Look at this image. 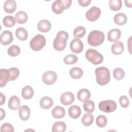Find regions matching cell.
<instances>
[{
	"mask_svg": "<svg viewBox=\"0 0 132 132\" xmlns=\"http://www.w3.org/2000/svg\"><path fill=\"white\" fill-rule=\"evenodd\" d=\"M14 131L13 127L9 123H5L3 124L1 127V131H10L13 132Z\"/></svg>",
	"mask_w": 132,
	"mask_h": 132,
	"instance_id": "cell-40",
	"label": "cell"
},
{
	"mask_svg": "<svg viewBox=\"0 0 132 132\" xmlns=\"http://www.w3.org/2000/svg\"><path fill=\"white\" fill-rule=\"evenodd\" d=\"M91 93L87 89H80L77 94V98L81 102H85L89 99L90 97Z\"/></svg>",
	"mask_w": 132,
	"mask_h": 132,
	"instance_id": "cell-20",
	"label": "cell"
},
{
	"mask_svg": "<svg viewBox=\"0 0 132 132\" xmlns=\"http://www.w3.org/2000/svg\"><path fill=\"white\" fill-rule=\"evenodd\" d=\"M131 3H132V1L130 0V1H125V5L128 7H131Z\"/></svg>",
	"mask_w": 132,
	"mask_h": 132,
	"instance_id": "cell-46",
	"label": "cell"
},
{
	"mask_svg": "<svg viewBox=\"0 0 132 132\" xmlns=\"http://www.w3.org/2000/svg\"><path fill=\"white\" fill-rule=\"evenodd\" d=\"M70 47L73 53H80L84 49V44L79 38H75L71 42Z\"/></svg>",
	"mask_w": 132,
	"mask_h": 132,
	"instance_id": "cell-9",
	"label": "cell"
},
{
	"mask_svg": "<svg viewBox=\"0 0 132 132\" xmlns=\"http://www.w3.org/2000/svg\"><path fill=\"white\" fill-rule=\"evenodd\" d=\"M69 74L72 78L77 79L81 77L83 75V71L79 68L74 67L70 70Z\"/></svg>",
	"mask_w": 132,
	"mask_h": 132,
	"instance_id": "cell-28",
	"label": "cell"
},
{
	"mask_svg": "<svg viewBox=\"0 0 132 132\" xmlns=\"http://www.w3.org/2000/svg\"><path fill=\"white\" fill-rule=\"evenodd\" d=\"M93 116L91 113H85L81 118V123L84 125L88 126L93 123Z\"/></svg>",
	"mask_w": 132,
	"mask_h": 132,
	"instance_id": "cell-30",
	"label": "cell"
},
{
	"mask_svg": "<svg viewBox=\"0 0 132 132\" xmlns=\"http://www.w3.org/2000/svg\"><path fill=\"white\" fill-rule=\"evenodd\" d=\"M53 11L56 14H61L65 9L64 4L62 0H57L53 2L52 5Z\"/></svg>",
	"mask_w": 132,
	"mask_h": 132,
	"instance_id": "cell-13",
	"label": "cell"
},
{
	"mask_svg": "<svg viewBox=\"0 0 132 132\" xmlns=\"http://www.w3.org/2000/svg\"><path fill=\"white\" fill-rule=\"evenodd\" d=\"M110 8L113 11H118L122 7L121 0H110L109 1Z\"/></svg>",
	"mask_w": 132,
	"mask_h": 132,
	"instance_id": "cell-34",
	"label": "cell"
},
{
	"mask_svg": "<svg viewBox=\"0 0 132 132\" xmlns=\"http://www.w3.org/2000/svg\"><path fill=\"white\" fill-rule=\"evenodd\" d=\"M107 123L106 117L102 114L98 116L96 119V124L99 127H105Z\"/></svg>",
	"mask_w": 132,
	"mask_h": 132,
	"instance_id": "cell-38",
	"label": "cell"
},
{
	"mask_svg": "<svg viewBox=\"0 0 132 132\" xmlns=\"http://www.w3.org/2000/svg\"><path fill=\"white\" fill-rule=\"evenodd\" d=\"M13 40L12 33L9 30H4L1 35V43L4 45H7L11 43Z\"/></svg>",
	"mask_w": 132,
	"mask_h": 132,
	"instance_id": "cell-11",
	"label": "cell"
},
{
	"mask_svg": "<svg viewBox=\"0 0 132 132\" xmlns=\"http://www.w3.org/2000/svg\"><path fill=\"white\" fill-rule=\"evenodd\" d=\"M20 52L21 50L20 47L16 45L10 46L7 50L8 54L11 57H16L18 56L20 54Z\"/></svg>",
	"mask_w": 132,
	"mask_h": 132,
	"instance_id": "cell-33",
	"label": "cell"
},
{
	"mask_svg": "<svg viewBox=\"0 0 132 132\" xmlns=\"http://www.w3.org/2000/svg\"><path fill=\"white\" fill-rule=\"evenodd\" d=\"M69 38V35L65 31H60L56 35L53 41V46L55 50L61 51L64 50L67 46V41Z\"/></svg>",
	"mask_w": 132,
	"mask_h": 132,
	"instance_id": "cell-2",
	"label": "cell"
},
{
	"mask_svg": "<svg viewBox=\"0 0 132 132\" xmlns=\"http://www.w3.org/2000/svg\"><path fill=\"white\" fill-rule=\"evenodd\" d=\"M10 74V81H13L15 80L19 76L20 71L16 68H11L8 69Z\"/></svg>",
	"mask_w": 132,
	"mask_h": 132,
	"instance_id": "cell-39",
	"label": "cell"
},
{
	"mask_svg": "<svg viewBox=\"0 0 132 132\" xmlns=\"http://www.w3.org/2000/svg\"><path fill=\"white\" fill-rule=\"evenodd\" d=\"M65 112L63 107L60 106H57L54 107L52 111V116L54 118L60 119L63 118L65 116Z\"/></svg>",
	"mask_w": 132,
	"mask_h": 132,
	"instance_id": "cell-21",
	"label": "cell"
},
{
	"mask_svg": "<svg viewBox=\"0 0 132 132\" xmlns=\"http://www.w3.org/2000/svg\"><path fill=\"white\" fill-rule=\"evenodd\" d=\"M67 129V125L64 122L58 121L55 122L52 126L53 132H63Z\"/></svg>",
	"mask_w": 132,
	"mask_h": 132,
	"instance_id": "cell-29",
	"label": "cell"
},
{
	"mask_svg": "<svg viewBox=\"0 0 132 132\" xmlns=\"http://www.w3.org/2000/svg\"><path fill=\"white\" fill-rule=\"evenodd\" d=\"M10 74L8 70L2 69L0 70V86L1 87L5 86L9 80Z\"/></svg>",
	"mask_w": 132,
	"mask_h": 132,
	"instance_id": "cell-15",
	"label": "cell"
},
{
	"mask_svg": "<svg viewBox=\"0 0 132 132\" xmlns=\"http://www.w3.org/2000/svg\"><path fill=\"white\" fill-rule=\"evenodd\" d=\"M84 110L88 113H92L95 109V105L93 101L91 100H87L83 104Z\"/></svg>",
	"mask_w": 132,
	"mask_h": 132,
	"instance_id": "cell-31",
	"label": "cell"
},
{
	"mask_svg": "<svg viewBox=\"0 0 132 132\" xmlns=\"http://www.w3.org/2000/svg\"><path fill=\"white\" fill-rule=\"evenodd\" d=\"M113 20L114 23L119 25L125 24L127 21L126 15L123 13H118L114 16Z\"/></svg>",
	"mask_w": 132,
	"mask_h": 132,
	"instance_id": "cell-25",
	"label": "cell"
},
{
	"mask_svg": "<svg viewBox=\"0 0 132 132\" xmlns=\"http://www.w3.org/2000/svg\"><path fill=\"white\" fill-rule=\"evenodd\" d=\"M117 103L113 100H106L100 102L98 108L103 112L106 113L112 112L117 109Z\"/></svg>",
	"mask_w": 132,
	"mask_h": 132,
	"instance_id": "cell-6",
	"label": "cell"
},
{
	"mask_svg": "<svg viewBox=\"0 0 132 132\" xmlns=\"http://www.w3.org/2000/svg\"><path fill=\"white\" fill-rule=\"evenodd\" d=\"M51 23L47 20L40 21L38 24V30L42 32H48L51 28Z\"/></svg>",
	"mask_w": 132,
	"mask_h": 132,
	"instance_id": "cell-19",
	"label": "cell"
},
{
	"mask_svg": "<svg viewBox=\"0 0 132 132\" xmlns=\"http://www.w3.org/2000/svg\"><path fill=\"white\" fill-rule=\"evenodd\" d=\"M16 3L14 0H7L4 4V11L9 13H13L16 9Z\"/></svg>",
	"mask_w": 132,
	"mask_h": 132,
	"instance_id": "cell-16",
	"label": "cell"
},
{
	"mask_svg": "<svg viewBox=\"0 0 132 132\" xmlns=\"http://www.w3.org/2000/svg\"><path fill=\"white\" fill-rule=\"evenodd\" d=\"M121 36V30L118 28H113L108 32V40L110 42H117L120 38Z\"/></svg>",
	"mask_w": 132,
	"mask_h": 132,
	"instance_id": "cell-14",
	"label": "cell"
},
{
	"mask_svg": "<svg viewBox=\"0 0 132 132\" xmlns=\"http://www.w3.org/2000/svg\"><path fill=\"white\" fill-rule=\"evenodd\" d=\"M57 78L56 73L53 71H48L43 73L42 79L44 84L47 85L54 84Z\"/></svg>",
	"mask_w": 132,
	"mask_h": 132,
	"instance_id": "cell-8",
	"label": "cell"
},
{
	"mask_svg": "<svg viewBox=\"0 0 132 132\" xmlns=\"http://www.w3.org/2000/svg\"><path fill=\"white\" fill-rule=\"evenodd\" d=\"M34 89L30 86H26L22 90V96L25 100H29L32 98L34 95Z\"/></svg>",
	"mask_w": 132,
	"mask_h": 132,
	"instance_id": "cell-23",
	"label": "cell"
},
{
	"mask_svg": "<svg viewBox=\"0 0 132 132\" xmlns=\"http://www.w3.org/2000/svg\"><path fill=\"white\" fill-rule=\"evenodd\" d=\"M91 0H82V1H78L79 5L82 7L88 6L91 3Z\"/></svg>",
	"mask_w": 132,
	"mask_h": 132,
	"instance_id": "cell-42",
	"label": "cell"
},
{
	"mask_svg": "<svg viewBox=\"0 0 132 132\" xmlns=\"http://www.w3.org/2000/svg\"><path fill=\"white\" fill-rule=\"evenodd\" d=\"M62 1L64 4L65 9H68L71 5V4H72L71 0H62Z\"/></svg>",
	"mask_w": 132,
	"mask_h": 132,
	"instance_id": "cell-43",
	"label": "cell"
},
{
	"mask_svg": "<svg viewBox=\"0 0 132 132\" xmlns=\"http://www.w3.org/2000/svg\"><path fill=\"white\" fill-rule=\"evenodd\" d=\"M20 101L19 98L15 96L12 95L9 98L8 103V106L9 109L13 110H15L20 107Z\"/></svg>",
	"mask_w": 132,
	"mask_h": 132,
	"instance_id": "cell-18",
	"label": "cell"
},
{
	"mask_svg": "<svg viewBox=\"0 0 132 132\" xmlns=\"http://www.w3.org/2000/svg\"><path fill=\"white\" fill-rule=\"evenodd\" d=\"M86 34V28L83 26L76 27L73 31V35L76 38H82Z\"/></svg>",
	"mask_w": 132,
	"mask_h": 132,
	"instance_id": "cell-35",
	"label": "cell"
},
{
	"mask_svg": "<svg viewBox=\"0 0 132 132\" xmlns=\"http://www.w3.org/2000/svg\"><path fill=\"white\" fill-rule=\"evenodd\" d=\"M119 102L121 106L124 108L128 107L129 104V99L125 95H122L120 96L119 98Z\"/></svg>",
	"mask_w": 132,
	"mask_h": 132,
	"instance_id": "cell-41",
	"label": "cell"
},
{
	"mask_svg": "<svg viewBox=\"0 0 132 132\" xmlns=\"http://www.w3.org/2000/svg\"><path fill=\"white\" fill-rule=\"evenodd\" d=\"M105 40L104 34L100 30H93L88 35V43L92 46H97L102 44Z\"/></svg>",
	"mask_w": 132,
	"mask_h": 132,
	"instance_id": "cell-3",
	"label": "cell"
},
{
	"mask_svg": "<svg viewBox=\"0 0 132 132\" xmlns=\"http://www.w3.org/2000/svg\"><path fill=\"white\" fill-rule=\"evenodd\" d=\"M15 20L19 24H24L28 20L27 14L23 11H18L15 15Z\"/></svg>",
	"mask_w": 132,
	"mask_h": 132,
	"instance_id": "cell-26",
	"label": "cell"
},
{
	"mask_svg": "<svg viewBox=\"0 0 132 132\" xmlns=\"http://www.w3.org/2000/svg\"><path fill=\"white\" fill-rule=\"evenodd\" d=\"M1 104H0V105H2L5 102V101H6V97H5V95H4L2 93H1Z\"/></svg>",
	"mask_w": 132,
	"mask_h": 132,
	"instance_id": "cell-44",
	"label": "cell"
},
{
	"mask_svg": "<svg viewBox=\"0 0 132 132\" xmlns=\"http://www.w3.org/2000/svg\"><path fill=\"white\" fill-rule=\"evenodd\" d=\"M85 56L86 59L93 64H101L103 61V55L93 48H89L86 52Z\"/></svg>",
	"mask_w": 132,
	"mask_h": 132,
	"instance_id": "cell-4",
	"label": "cell"
},
{
	"mask_svg": "<svg viewBox=\"0 0 132 132\" xmlns=\"http://www.w3.org/2000/svg\"><path fill=\"white\" fill-rule=\"evenodd\" d=\"M46 43L45 37L40 34L36 35L30 42V48L35 51H39L43 48Z\"/></svg>",
	"mask_w": 132,
	"mask_h": 132,
	"instance_id": "cell-5",
	"label": "cell"
},
{
	"mask_svg": "<svg viewBox=\"0 0 132 132\" xmlns=\"http://www.w3.org/2000/svg\"><path fill=\"white\" fill-rule=\"evenodd\" d=\"M101 14V9L97 7L93 6L86 12V17L88 21L94 22L99 18Z\"/></svg>",
	"mask_w": 132,
	"mask_h": 132,
	"instance_id": "cell-7",
	"label": "cell"
},
{
	"mask_svg": "<svg viewBox=\"0 0 132 132\" xmlns=\"http://www.w3.org/2000/svg\"><path fill=\"white\" fill-rule=\"evenodd\" d=\"M96 80L101 86H104L109 83L110 80V74L109 69L104 67L97 68L95 70Z\"/></svg>",
	"mask_w": 132,
	"mask_h": 132,
	"instance_id": "cell-1",
	"label": "cell"
},
{
	"mask_svg": "<svg viewBox=\"0 0 132 132\" xmlns=\"http://www.w3.org/2000/svg\"><path fill=\"white\" fill-rule=\"evenodd\" d=\"M19 114L20 119L23 121H27L30 117V110L26 105H23L19 108Z\"/></svg>",
	"mask_w": 132,
	"mask_h": 132,
	"instance_id": "cell-12",
	"label": "cell"
},
{
	"mask_svg": "<svg viewBox=\"0 0 132 132\" xmlns=\"http://www.w3.org/2000/svg\"><path fill=\"white\" fill-rule=\"evenodd\" d=\"M5 115H6L5 111L3 109L1 108V120H2L5 117Z\"/></svg>",
	"mask_w": 132,
	"mask_h": 132,
	"instance_id": "cell-45",
	"label": "cell"
},
{
	"mask_svg": "<svg viewBox=\"0 0 132 132\" xmlns=\"http://www.w3.org/2000/svg\"><path fill=\"white\" fill-rule=\"evenodd\" d=\"M40 106L44 109L50 108L53 105V99L48 96H44L40 101Z\"/></svg>",
	"mask_w": 132,
	"mask_h": 132,
	"instance_id": "cell-22",
	"label": "cell"
},
{
	"mask_svg": "<svg viewBox=\"0 0 132 132\" xmlns=\"http://www.w3.org/2000/svg\"><path fill=\"white\" fill-rule=\"evenodd\" d=\"M114 78L117 80H121L125 76V72L122 68H116L113 71Z\"/></svg>",
	"mask_w": 132,
	"mask_h": 132,
	"instance_id": "cell-37",
	"label": "cell"
},
{
	"mask_svg": "<svg viewBox=\"0 0 132 132\" xmlns=\"http://www.w3.org/2000/svg\"><path fill=\"white\" fill-rule=\"evenodd\" d=\"M15 36L20 40L24 41L27 39L28 32L24 28L19 27L15 30Z\"/></svg>",
	"mask_w": 132,
	"mask_h": 132,
	"instance_id": "cell-27",
	"label": "cell"
},
{
	"mask_svg": "<svg viewBox=\"0 0 132 132\" xmlns=\"http://www.w3.org/2000/svg\"><path fill=\"white\" fill-rule=\"evenodd\" d=\"M15 19L11 15H7L3 18V23L5 26L7 27H11L15 24Z\"/></svg>",
	"mask_w": 132,
	"mask_h": 132,
	"instance_id": "cell-32",
	"label": "cell"
},
{
	"mask_svg": "<svg viewBox=\"0 0 132 132\" xmlns=\"http://www.w3.org/2000/svg\"><path fill=\"white\" fill-rule=\"evenodd\" d=\"M124 45L120 41H117L114 43L111 46L112 53L116 55L122 54L124 51Z\"/></svg>",
	"mask_w": 132,
	"mask_h": 132,
	"instance_id": "cell-24",
	"label": "cell"
},
{
	"mask_svg": "<svg viewBox=\"0 0 132 132\" xmlns=\"http://www.w3.org/2000/svg\"><path fill=\"white\" fill-rule=\"evenodd\" d=\"M60 100L61 104L68 106L72 104L74 102L75 100L74 95L71 92H65L62 94Z\"/></svg>",
	"mask_w": 132,
	"mask_h": 132,
	"instance_id": "cell-10",
	"label": "cell"
},
{
	"mask_svg": "<svg viewBox=\"0 0 132 132\" xmlns=\"http://www.w3.org/2000/svg\"><path fill=\"white\" fill-rule=\"evenodd\" d=\"M68 113L72 119H77L81 114L80 108L77 105H72L69 108Z\"/></svg>",
	"mask_w": 132,
	"mask_h": 132,
	"instance_id": "cell-17",
	"label": "cell"
},
{
	"mask_svg": "<svg viewBox=\"0 0 132 132\" xmlns=\"http://www.w3.org/2000/svg\"><path fill=\"white\" fill-rule=\"evenodd\" d=\"M77 57L74 54H69L65 56L63 58V62L67 64H73L77 62Z\"/></svg>",
	"mask_w": 132,
	"mask_h": 132,
	"instance_id": "cell-36",
	"label": "cell"
}]
</instances>
